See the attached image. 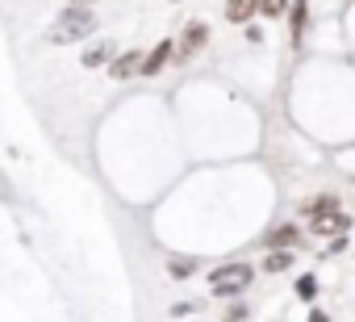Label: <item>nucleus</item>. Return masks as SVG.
Here are the masks:
<instances>
[{
    "label": "nucleus",
    "instance_id": "nucleus-1",
    "mask_svg": "<svg viewBox=\"0 0 355 322\" xmlns=\"http://www.w3.org/2000/svg\"><path fill=\"white\" fill-rule=\"evenodd\" d=\"M96 30V17L88 13V9H63L59 17H55V26L46 30V42H55V46H71V42H84L88 34Z\"/></svg>",
    "mask_w": 355,
    "mask_h": 322
},
{
    "label": "nucleus",
    "instance_id": "nucleus-2",
    "mask_svg": "<svg viewBox=\"0 0 355 322\" xmlns=\"http://www.w3.org/2000/svg\"><path fill=\"white\" fill-rule=\"evenodd\" d=\"M251 285H255V268L243 264V260L218 264V268L209 272V293H214V297H243Z\"/></svg>",
    "mask_w": 355,
    "mask_h": 322
},
{
    "label": "nucleus",
    "instance_id": "nucleus-3",
    "mask_svg": "<svg viewBox=\"0 0 355 322\" xmlns=\"http://www.w3.org/2000/svg\"><path fill=\"white\" fill-rule=\"evenodd\" d=\"M205 42H209V26H205V22H193V26H184L180 42H175V59H193L197 51H205Z\"/></svg>",
    "mask_w": 355,
    "mask_h": 322
},
{
    "label": "nucleus",
    "instance_id": "nucleus-4",
    "mask_svg": "<svg viewBox=\"0 0 355 322\" xmlns=\"http://www.w3.org/2000/svg\"><path fill=\"white\" fill-rule=\"evenodd\" d=\"M309 230L318 235V239H343L347 230H351V218L338 210V214H326V218H309Z\"/></svg>",
    "mask_w": 355,
    "mask_h": 322
},
{
    "label": "nucleus",
    "instance_id": "nucleus-5",
    "mask_svg": "<svg viewBox=\"0 0 355 322\" xmlns=\"http://www.w3.org/2000/svg\"><path fill=\"white\" fill-rule=\"evenodd\" d=\"M268 251H293L297 243H301V226L297 222H280V226H272L268 230Z\"/></svg>",
    "mask_w": 355,
    "mask_h": 322
},
{
    "label": "nucleus",
    "instance_id": "nucleus-6",
    "mask_svg": "<svg viewBox=\"0 0 355 322\" xmlns=\"http://www.w3.org/2000/svg\"><path fill=\"white\" fill-rule=\"evenodd\" d=\"M171 59H175V42H159L155 51H146V55H142V76H159Z\"/></svg>",
    "mask_w": 355,
    "mask_h": 322
},
{
    "label": "nucleus",
    "instance_id": "nucleus-7",
    "mask_svg": "<svg viewBox=\"0 0 355 322\" xmlns=\"http://www.w3.org/2000/svg\"><path fill=\"white\" fill-rule=\"evenodd\" d=\"M134 71H142V51L113 55V63H109V76H113V80H125V76H134Z\"/></svg>",
    "mask_w": 355,
    "mask_h": 322
},
{
    "label": "nucleus",
    "instance_id": "nucleus-8",
    "mask_svg": "<svg viewBox=\"0 0 355 322\" xmlns=\"http://www.w3.org/2000/svg\"><path fill=\"white\" fill-rule=\"evenodd\" d=\"M259 13V0H226V22L230 26H247Z\"/></svg>",
    "mask_w": 355,
    "mask_h": 322
},
{
    "label": "nucleus",
    "instance_id": "nucleus-9",
    "mask_svg": "<svg viewBox=\"0 0 355 322\" xmlns=\"http://www.w3.org/2000/svg\"><path fill=\"white\" fill-rule=\"evenodd\" d=\"M301 214H305V218H326V214H338V197H334V193L309 197V201L301 205Z\"/></svg>",
    "mask_w": 355,
    "mask_h": 322
},
{
    "label": "nucleus",
    "instance_id": "nucleus-10",
    "mask_svg": "<svg viewBox=\"0 0 355 322\" xmlns=\"http://www.w3.org/2000/svg\"><path fill=\"white\" fill-rule=\"evenodd\" d=\"M113 51H117L113 42H96V46H88V51L80 55V63H84V67H109V63H113Z\"/></svg>",
    "mask_w": 355,
    "mask_h": 322
},
{
    "label": "nucleus",
    "instance_id": "nucleus-11",
    "mask_svg": "<svg viewBox=\"0 0 355 322\" xmlns=\"http://www.w3.org/2000/svg\"><path fill=\"white\" fill-rule=\"evenodd\" d=\"M293 264H297V251H268L259 268H263V272H288Z\"/></svg>",
    "mask_w": 355,
    "mask_h": 322
},
{
    "label": "nucleus",
    "instance_id": "nucleus-12",
    "mask_svg": "<svg viewBox=\"0 0 355 322\" xmlns=\"http://www.w3.org/2000/svg\"><path fill=\"white\" fill-rule=\"evenodd\" d=\"M197 264H201L197 255H175V260L167 264V272H171L175 280H184V276H193V272H197Z\"/></svg>",
    "mask_w": 355,
    "mask_h": 322
},
{
    "label": "nucleus",
    "instance_id": "nucleus-13",
    "mask_svg": "<svg viewBox=\"0 0 355 322\" xmlns=\"http://www.w3.org/2000/svg\"><path fill=\"white\" fill-rule=\"evenodd\" d=\"M293 289H297V297H301V301H313V297H318V276H309V272H305V276H297V285H293Z\"/></svg>",
    "mask_w": 355,
    "mask_h": 322
},
{
    "label": "nucleus",
    "instance_id": "nucleus-14",
    "mask_svg": "<svg viewBox=\"0 0 355 322\" xmlns=\"http://www.w3.org/2000/svg\"><path fill=\"white\" fill-rule=\"evenodd\" d=\"M305 17H309V5H305V0H297V5H293V13H288V22H293V34H301V30H305Z\"/></svg>",
    "mask_w": 355,
    "mask_h": 322
},
{
    "label": "nucleus",
    "instance_id": "nucleus-15",
    "mask_svg": "<svg viewBox=\"0 0 355 322\" xmlns=\"http://www.w3.org/2000/svg\"><path fill=\"white\" fill-rule=\"evenodd\" d=\"M259 13L263 17H284L288 13V0H259Z\"/></svg>",
    "mask_w": 355,
    "mask_h": 322
},
{
    "label": "nucleus",
    "instance_id": "nucleus-16",
    "mask_svg": "<svg viewBox=\"0 0 355 322\" xmlns=\"http://www.w3.org/2000/svg\"><path fill=\"white\" fill-rule=\"evenodd\" d=\"M201 310V301H175L171 305V318H189V314H197Z\"/></svg>",
    "mask_w": 355,
    "mask_h": 322
},
{
    "label": "nucleus",
    "instance_id": "nucleus-17",
    "mask_svg": "<svg viewBox=\"0 0 355 322\" xmlns=\"http://www.w3.org/2000/svg\"><path fill=\"white\" fill-rule=\"evenodd\" d=\"M247 318H251V310H247L243 301H234V305L226 310V322H247Z\"/></svg>",
    "mask_w": 355,
    "mask_h": 322
},
{
    "label": "nucleus",
    "instance_id": "nucleus-18",
    "mask_svg": "<svg viewBox=\"0 0 355 322\" xmlns=\"http://www.w3.org/2000/svg\"><path fill=\"white\" fill-rule=\"evenodd\" d=\"M305 322H330V314H326V310H309V318H305Z\"/></svg>",
    "mask_w": 355,
    "mask_h": 322
},
{
    "label": "nucleus",
    "instance_id": "nucleus-19",
    "mask_svg": "<svg viewBox=\"0 0 355 322\" xmlns=\"http://www.w3.org/2000/svg\"><path fill=\"white\" fill-rule=\"evenodd\" d=\"M71 5H76V9H88V5H92V0H71Z\"/></svg>",
    "mask_w": 355,
    "mask_h": 322
}]
</instances>
